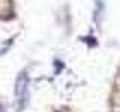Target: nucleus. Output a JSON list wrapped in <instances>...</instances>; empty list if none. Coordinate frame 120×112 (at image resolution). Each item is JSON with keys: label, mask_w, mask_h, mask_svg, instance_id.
<instances>
[{"label": "nucleus", "mask_w": 120, "mask_h": 112, "mask_svg": "<svg viewBox=\"0 0 120 112\" xmlns=\"http://www.w3.org/2000/svg\"><path fill=\"white\" fill-rule=\"evenodd\" d=\"M17 99H18V106L20 109L27 105V100H29V88H27V76H22L18 79L17 82Z\"/></svg>", "instance_id": "1"}]
</instances>
